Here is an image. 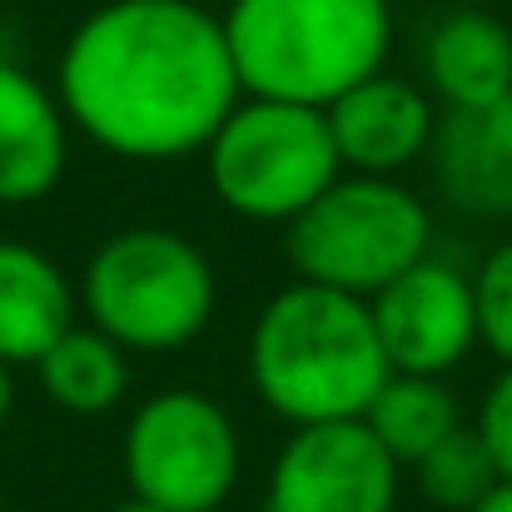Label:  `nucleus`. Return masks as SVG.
<instances>
[{
    "mask_svg": "<svg viewBox=\"0 0 512 512\" xmlns=\"http://www.w3.org/2000/svg\"><path fill=\"white\" fill-rule=\"evenodd\" d=\"M10 408H15V378H10V363H0V428H5Z\"/></svg>",
    "mask_w": 512,
    "mask_h": 512,
    "instance_id": "412c9836",
    "label": "nucleus"
},
{
    "mask_svg": "<svg viewBox=\"0 0 512 512\" xmlns=\"http://www.w3.org/2000/svg\"><path fill=\"white\" fill-rule=\"evenodd\" d=\"M194 5H204V10H219V5H229V0H194Z\"/></svg>",
    "mask_w": 512,
    "mask_h": 512,
    "instance_id": "5701e85b",
    "label": "nucleus"
},
{
    "mask_svg": "<svg viewBox=\"0 0 512 512\" xmlns=\"http://www.w3.org/2000/svg\"><path fill=\"white\" fill-rule=\"evenodd\" d=\"M130 498L160 512H214L239 483V428L199 388L145 398L125 428Z\"/></svg>",
    "mask_w": 512,
    "mask_h": 512,
    "instance_id": "0eeeda50",
    "label": "nucleus"
},
{
    "mask_svg": "<svg viewBox=\"0 0 512 512\" xmlns=\"http://www.w3.org/2000/svg\"><path fill=\"white\" fill-rule=\"evenodd\" d=\"M433 170L438 189L478 219H508L512 214V95L478 105V110H448L433 130Z\"/></svg>",
    "mask_w": 512,
    "mask_h": 512,
    "instance_id": "f8f14e48",
    "label": "nucleus"
},
{
    "mask_svg": "<svg viewBox=\"0 0 512 512\" xmlns=\"http://www.w3.org/2000/svg\"><path fill=\"white\" fill-rule=\"evenodd\" d=\"M214 199L254 224H294L343 174L324 110L244 95L204 145Z\"/></svg>",
    "mask_w": 512,
    "mask_h": 512,
    "instance_id": "423d86ee",
    "label": "nucleus"
},
{
    "mask_svg": "<svg viewBox=\"0 0 512 512\" xmlns=\"http://www.w3.org/2000/svg\"><path fill=\"white\" fill-rule=\"evenodd\" d=\"M70 165V120L60 95L25 65L0 60V204L45 199Z\"/></svg>",
    "mask_w": 512,
    "mask_h": 512,
    "instance_id": "9b49d317",
    "label": "nucleus"
},
{
    "mask_svg": "<svg viewBox=\"0 0 512 512\" xmlns=\"http://www.w3.org/2000/svg\"><path fill=\"white\" fill-rule=\"evenodd\" d=\"M219 20L244 95L314 110L378 75L393 45L388 0H229Z\"/></svg>",
    "mask_w": 512,
    "mask_h": 512,
    "instance_id": "7ed1b4c3",
    "label": "nucleus"
},
{
    "mask_svg": "<svg viewBox=\"0 0 512 512\" xmlns=\"http://www.w3.org/2000/svg\"><path fill=\"white\" fill-rule=\"evenodd\" d=\"M413 478H418V493L428 503H438L443 512H473L503 483V473H498V463H493L478 428L448 433L433 453H423L413 463Z\"/></svg>",
    "mask_w": 512,
    "mask_h": 512,
    "instance_id": "f3484780",
    "label": "nucleus"
},
{
    "mask_svg": "<svg viewBox=\"0 0 512 512\" xmlns=\"http://www.w3.org/2000/svg\"><path fill=\"white\" fill-rule=\"evenodd\" d=\"M75 289L65 269L35 244L0 239V363H40V353L75 329Z\"/></svg>",
    "mask_w": 512,
    "mask_h": 512,
    "instance_id": "ddd939ff",
    "label": "nucleus"
},
{
    "mask_svg": "<svg viewBox=\"0 0 512 512\" xmlns=\"http://www.w3.org/2000/svg\"><path fill=\"white\" fill-rule=\"evenodd\" d=\"M388 373L368 299L339 289L299 279L279 289L249 329L254 393L294 428L363 418Z\"/></svg>",
    "mask_w": 512,
    "mask_h": 512,
    "instance_id": "f03ea898",
    "label": "nucleus"
},
{
    "mask_svg": "<svg viewBox=\"0 0 512 512\" xmlns=\"http://www.w3.org/2000/svg\"><path fill=\"white\" fill-rule=\"evenodd\" d=\"M473 512H512V483L508 478H503V483H498V488H493Z\"/></svg>",
    "mask_w": 512,
    "mask_h": 512,
    "instance_id": "aec40b11",
    "label": "nucleus"
},
{
    "mask_svg": "<svg viewBox=\"0 0 512 512\" xmlns=\"http://www.w3.org/2000/svg\"><path fill=\"white\" fill-rule=\"evenodd\" d=\"M324 120L343 170L378 174V179H398L408 165H418L433 150V130H438L433 100L413 80H398L388 70L339 95L324 110Z\"/></svg>",
    "mask_w": 512,
    "mask_h": 512,
    "instance_id": "9d476101",
    "label": "nucleus"
},
{
    "mask_svg": "<svg viewBox=\"0 0 512 512\" xmlns=\"http://www.w3.org/2000/svg\"><path fill=\"white\" fill-rule=\"evenodd\" d=\"M428 85L448 110H478L512 95V30L488 10H453L423 45Z\"/></svg>",
    "mask_w": 512,
    "mask_h": 512,
    "instance_id": "4468645a",
    "label": "nucleus"
},
{
    "mask_svg": "<svg viewBox=\"0 0 512 512\" xmlns=\"http://www.w3.org/2000/svg\"><path fill=\"white\" fill-rule=\"evenodd\" d=\"M393 503L398 463L358 418L294 428L264 493V512H393Z\"/></svg>",
    "mask_w": 512,
    "mask_h": 512,
    "instance_id": "6e6552de",
    "label": "nucleus"
},
{
    "mask_svg": "<svg viewBox=\"0 0 512 512\" xmlns=\"http://www.w3.org/2000/svg\"><path fill=\"white\" fill-rule=\"evenodd\" d=\"M65 120L120 160L165 165L209 145L244 100L224 20L194 0H105L55 65Z\"/></svg>",
    "mask_w": 512,
    "mask_h": 512,
    "instance_id": "f257e3e1",
    "label": "nucleus"
},
{
    "mask_svg": "<svg viewBox=\"0 0 512 512\" xmlns=\"http://www.w3.org/2000/svg\"><path fill=\"white\" fill-rule=\"evenodd\" d=\"M368 314L393 373L443 378L478 343L473 279L433 254L403 269L393 284H383L368 299Z\"/></svg>",
    "mask_w": 512,
    "mask_h": 512,
    "instance_id": "1a4fd4ad",
    "label": "nucleus"
},
{
    "mask_svg": "<svg viewBox=\"0 0 512 512\" xmlns=\"http://www.w3.org/2000/svg\"><path fill=\"white\" fill-rule=\"evenodd\" d=\"M383 453L403 468H413L423 453H433L448 433L463 428L458 418V398L443 378H418V373H388V383L373 393L368 413L358 418Z\"/></svg>",
    "mask_w": 512,
    "mask_h": 512,
    "instance_id": "dca6fc26",
    "label": "nucleus"
},
{
    "mask_svg": "<svg viewBox=\"0 0 512 512\" xmlns=\"http://www.w3.org/2000/svg\"><path fill=\"white\" fill-rule=\"evenodd\" d=\"M35 373L55 408H65L75 418H100L130 388V353L115 339H105L100 329L75 324L40 353Z\"/></svg>",
    "mask_w": 512,
    "mask_h": 512,
    "instance_id": "2eb2a0df",
    "label": "nucleus"
},
{
    "mask_svg": "<svg viewBox=\"0 0 512 512\" xmlns=\"http://www.w3.org/2000/svg\"><path fill=\"white\" fill-rule=\"evenodd\" d=\"M478 433H483V443H488V453H493V463H498V473L512 483V368L498 373V383L488 388V398H483V408H478V423H473Z\"/></svg>",
    "mask_w": 512,
    "mask_h": 512,
    "instance_id": "6ab92c4d",
    "label": "nucleus"
},
{
    "mask_svg": "<svg viewBox=\"0 0 512 512\" xmlns=\"http://www.w3.org/2000/svg\"><path fill=\"white\" fill-rule=\"evenodd\" d=\"M473 309H478V343H488L512 368V239L498 244L473 274Z\"/></svg>",
    "mask_w": 512,
    "mask_h": 512,
    "instance_id": "a211bd4d",
    "label": "nucleus"
},
{
    "mask_svg": "<svg viewBox=\"0 0 512 512\" xmlns=\"http://www.w3.org/2000/svg\"><path fill=\"white\" fill-rule=\"evenodd\" d=\"M214 304L219 284L204 249L155 224L110 234L80 274V309L90 329L125 353H174L194 343L209 329Z\"/></svg>",
    "mask_w": 512,
    "mask_h": 512,
    "instance_id": "20e7f679",
    "label": "nucleus"
},
{
    "mask_svg": "<svg viewBox=\"0 0 512 512\" xmlns=\"http://www.w3.org/2000/svg\"><path fill=\"white\" fill-rule=\"evenodd\" d=\"M428 239V204L408 184L378 174H339L289 224V264L304 284L373 299L403 269L428 259Z\"/></svg>",
    "mask_w": 512,
    "mask_h": 512,
    "instance_id": "39448f33",
    "label": "nucleus"
},
{
    "mask_svg": "<svg viewBox=\"0 0 512 512\" xmlns=\"http://www.w3.org/2000/svg\"><path fill=\"white\" fill-rule=\"evenodd\" d=\"M110 512H160V508H150V503H140V498H130V503H120V508H110Z\"/></svg>",
    "mask_w": 512,
    "mask_h": 512,
    "instance_id": "4be33fe9",
    "label": "nucleus"
}]
</instances>
